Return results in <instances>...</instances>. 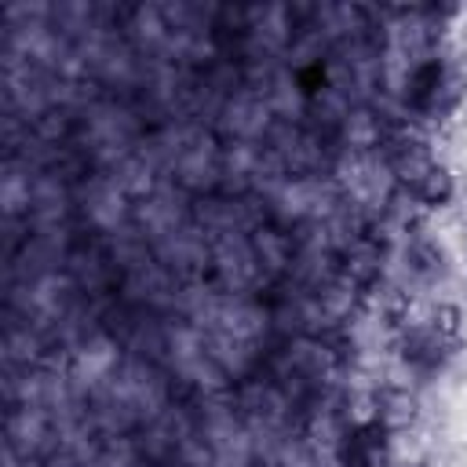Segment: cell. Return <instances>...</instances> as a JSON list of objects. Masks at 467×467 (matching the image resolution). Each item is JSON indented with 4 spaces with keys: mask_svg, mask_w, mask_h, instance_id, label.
Masks as SVG:
<instances>
[{
    "mask_svg": "<svg viewBox=\"0 0 467 467\" xmlns=\"http://www.w3.org/2000/svg\"><path fill=\"white\" fill-rule=\"evenodd\" d=\"M409 467H431V463H427V460H416V463H409Z\"/></svg>",
    "mask_w": 467,
    "mask_h": 467,
    "instance_id": "obj_4",
    "label": "cell"
},
{
    "mask_svg": "<svg viewBox=\"0 0 467 467\" xmlns=\"http://www.w3.org/2000/svg\"><path fill=\"white\" fill-rule=\"evenodd\" d=\"M438 91H441V66L438 62L416 66L409 77V99L416 106H431V99H438Z\"/></svg>",
    "mask_w": 467,
    "mask_h": 467,
    "instance_id": "obj_2",
    "label": "cell"
},
{
    "mask_svg": "<svg viewBox=\"0 0 467 467\" xmlns=\"http://www.w3.org/2000/svg\"><path fill=\"white\" fill-rule=\"evenodd\" d=\"M412 193H416V201H420L423 208L438 212V208H449V204L456 201L460 186H456V175H452V168L427 161V164L416 171V179H412Z\"/></svg>",
    "mask_w": 467,
    "mask_h": 467,
    "instance_id": "obj_1",
    "label": "cell"
},
{
    "mask_svg": "<svg viewBox=\"0 0 467 467\" xmlns=\"http://www.w3.org/2000/svg\"><path fill=\"white\" fill-rule=\"evenodd\" d=\"M438 339H456L460 332H463V306L460 303H452V299H441V303H434V310H431V325H427Z\"/></svg>",
    "mask_w": 467,
    "mask_h": 467,
    "instance_id": "obj_3",
    "label": "cell"
}]
</instances>
